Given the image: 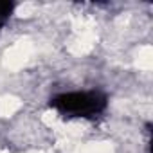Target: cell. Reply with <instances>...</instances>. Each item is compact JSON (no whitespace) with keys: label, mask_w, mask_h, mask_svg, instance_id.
<instances>
[{"label":"cell","mask_w":153,"mask_h":153,"mask_svg":"<svg viewBox=\"0 0 153 153\" xmlns=\"http://www.w3.org/2000/svg\"><path fill=\"white\" fill-rule=\"evenodd\" d=\"M51 108L65 119H94L108 106V97L101 90H67L51 97Z\"/></svg>","instance_id":"obj_1"},{"label":"cell","mask_w":153,"mask_h":153,"mask_svg":"<svg viewBox=\"0 0 153 153\" xmlns=\"http://www.w3.org/2000/svg\"><path fill=\"white\" fill-rule=\"evenodd\" d=\"M15 11V4L11 2H0V25H4Z\"/></svg>","instance_id":"obj_2"}]
</instances>
